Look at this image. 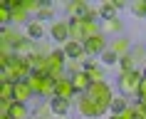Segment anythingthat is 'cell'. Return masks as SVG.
I'll list each match as a JSON object with an SVG mask.
<instances>
[{"label": "cell", "mask_w": 146, "mask_h": 119, "mask_svg": "<svg viewBox=\"0 0 146 119\" xmlns=\"http://www.w3.org/2000/svg\"><path fill=\"white\" fill-rule=\"evenodd\" d=\"M23 8L27 10L30 15H32V13H35V17H37V15H40V10L45 8V5H42L40 0H23Z\"/></svg>", "instance_id": "26"}, {"label": "cell", "mask_w": 146, "mask_h": 119, "mask_svg": "<svg viewBox=\"0 0 146 119\" xmlns=\"http://www.w3.org/2000/svg\"><path fill=\"white\" fill-rule=\"evenodd\" d=\"M0 23H3V27H10V23H13V10H10L8 0L0 3Z\"/></svg>", "instance_id": "22"}, {"label": "cell", "mask_w": 146, "mask_h": 119, "mask_svg": "<svg viewBox=\"0 0 146 119\" xmlns=\"http://www.w3.org/2000/svg\"><path fill=\"white\" fill-rule=\"evenodd\" d=\"M84 72L89 74V79H92V82H104V77H107V70H104L99 62H87Z\"/></svg>", "instance_id": "13"}, {"label": "cell", "mask_w": 146, "mask_h": 119, "mask_svg": "<svg viewBox=\"0 0 146 119\" xmlns=\"http://www.w3.org/2000/svg\"><path fill=\"white\" fill-rule=\"evenodd\" d=\"M116 62H119V57H116L111 50H107V52L102 55V67H107V64H116Z\"/></svg>", "instance_id": "31"}, {"label": "cell", "mask_w": 146, "mask_h": 119, "mask_svg": "<svg viewBox=\"0 0 146 119\" xmlns=\"http://www.w3.org/2000/svg\"><path fill=\"white\" fill-rule=\"evenodd\" d=\"M82 20H84V42L89 37H94V35H99V32H102V23L89 20V17H82Z\"/></svg>", "instance_id": "17"}, {"label": "cell", "mask_w": 146, "mask_h": 119, "mask_svg": "<svg viewBox=\"0 0 146 119\" xmlns=\"http://www.w3.org/2000/svg\"><path fill=\"white\" fill-rule=\"evenodd\" d=\"M144 72H146V70H144Z\"/></svg>", "instance_id": "38"}, {"label": "cell", "mask_w": 146, "mask_h": 119, "mask_svg": "<svg viewBox=\"0 0 146 119\" xmlns=\"http://www.w3.org/2000/svg\"><path fill=\"white\" fill-rule=\"evenodd\" d=\"M45 79H47V74H42V72H35V70H32V74L25 79V82L30 84V89L35 92V97H40V94H42V89H45Z\"/></svg>", "instance_id": "11"}, {"label": "cell", "mask_w": 146, "mask_h": 119, "mask_svg": "<svg viewBox=\"0 0 146 119\" xmlns=\"http://www.w3.org/2000/svg\"><path fill=\"white\" fill-rule=\"evenodd\" d=\"M84 8H87V3H82V0H72V3H67L69 17H79L82 13H84Z\"/></svg>", "instance_id": "23"}, {"label": "cell", "mask_w": 146, "mask_h": 119, "mask_svg": "<svg viewBox=\"0 0 146 119\" xmlns=\"http://www.w3.org/2000/svg\"><path fill=\"white\" fill-rule=\"evenodd\" d=\"M119 67H121V72H134L136 70V62H134L131 55H126V57H119Z\"/></svg>", "instance_id": "27"}, {"label": "cell", "mask_w": 146, "mask_h": 119, "mask_svg": "<svg viewBox=\"0 0 146 119\" xmlns=\"http://www.w3.org/2000/svg\"><path fill=\"white\" fill-rule=\"evenodd\" d=\"M84 50H87V55L89 57H102L104 52L109 50V42H107V35H94V37H89L84 42Z\"/></svg>", "instance_id": "5"}, {"label": "cell", "mask_w": 146, "mask_h": 119, "mask_svg": "<svg viewBox=\"0 0 146 119\" xmlns=\"http://www.w3.org/2000/svg\"><path fill=\"white\" fill-rule=\"evenodd\" d=\"M5 99H15V82H3L0 87V102Z\"/></svg>", "instance_id": "24"}, {"label": "cell", "mask_w": 146, "mask_h": 119, "mask_svg": "<svg viewBox=\"0 0 146 119\" xmlns=\"http://www.w3.org/2000/svg\"><path fill=\"white\" fill-rule=\"evenodd\" d=\"M72 84H74V92L77 94H87V89L92 87V79H89V74L87 72H77V74H72Z\"/></svg>", "instance_id": "10"}, {"label": "cell", "mask_w": 146, "mask_h": 119, "mask_svg": "<svg viewBox=\"0 0 146 119\" xmlns=\"http://www.w3.org/2000/svg\"><path fill=\"white\" fill-rule=\"evenodd\" d=\"M62 50H64L67 60H82V57L87 55V50H84V42H77V40H67V42L62 45Z\"/></svg>", "instance_id": "8"}, {"label": "cell", "mask_w": 146, "mask_h": 119, "mask_svg": "<svg viewBox=\"0 0 146 119\" xmlns=\"http://www.w3.org/2000/svg\"><path fill=\"white\" fill-rule=\"evenodd\" d=\"M50 17H54V10L50 8V5H45V8L40 10V15H37V20L42 23V20H50Z\"/></svg>", "instance_id": "32"}, {"label": "cell", "mask_w": 146, "mask_h": 119, "mask_svg": "<svg viewBox=\"0 0 146 119\" xmlns=\"http://www.w3.org/2000/svg\"><path fill=\"white\" fill-rule=\"evenodd\" d=\"M20 40H23V35H20L15 27H3V35H0V45H13V47H15Z\"/></svg>", "instance_id": "14"}, {"label": "cell", "mask_w": 146, "mask_h": 119, "mask_svg": "<svg viewBox=\"0 0 146 119\" xmlns=\"http://www.w3.org/2000/svg\"><path fill=\"white\" fill-rule=\"evenodd\" d=\"M74 104H77V112H79L84 119H102V117L109 112V109H104L99 102H94L89 94H77Z\"/></svg>", "instance_id": "3"}, {"label": "cell", "mask_w": 146, "mask_h": 119, "mask_svg": "<svg viewBox=\"0 0 146 119\" xmlns=\"http://www.w3.org/2000/svg\"><path fill=\"white\" fill-rule=\"evenodd\" d=\"M30 74H32V64L27 62L25 57H15L8 67H3L0 79H3V82H25Z\"/></svg>", "instance_id": "2"}, {"label": "cell", "mask_w": 146, "mask_h": 119, "mask_svg": "<svg viewBox=\"0 0 146 119\" xmlns=\"http://www.w3.org/2000/svg\"><path fill=\"white\" fill-rule=\"evenodd\" d=\"M139 99H146V72H144V82H141V89H139ZM136 102V99H134Z\"/></svg>", "instance_id": "35"}, {"label": "cell", "mask_w": 146, "mask_h": 119, "mask_svg": "<svg viewBox=\"0 0 146 119\" xmlns=\"http://www.w3.org/2000/svg\"><path fill=\"white\" fill-rule=\"evenodd\" d=\"M50 107H52V112H54V117H67V112H69V102L67 99H57V97H54V99H50Z\"/></svg>", "instance_id": "16"}, {"label": "cell", "mask_w": 146, "mask_h": 119, "mask_svg": "<svg viewBox=\"0 0 146 119\" xmlns=\"http://www.w3.org/2000/svg\"><path fill=\"white\" fill-rule=\"evenodd\" d=\"M131 57H134V62H146V47L134 45V47H131Z\"/></svg>", "instance_id": "30"}, {"label": "cell", "mask_w": 146, "mask_h": 119, "mask_svg": "<svg viewBox=\"0 0 146 119\" xmlns=\"http://www.w3.org/2000/svg\"><path fill=\"white\" fill-rule=\"evenodd\" d=\"M119 32H121V20H119V17L102 23V35H116V37H119Z\"/></svg>", "instance_id": "19"}, {"label": "cell", "mask_w": 146, "mask_h": 119, "mask_svg": "<svg viewBox=\"0 0 146 119\" xmlns=\"http://www.w3.org/2000/svg\"><path fill=\"white\" fill-rule=\"evenodd\" d=\"M52 37H54V42H67L69 40V23H54Z\"/></svg>", "instance_id": "15"}, {"label": "cell", "mask_w": 146, "mask_h": 119, "mask_svg": "<svg viewBox=\"0 0 146 119\" xmlns=\"http://www.w3.org/2000/svg\"><path fill=\"white\" fill-rule=\"evenodd\" d=\"M45 35V27H42V23H40L37 17H32L30 23H27V37H32V40H40Z\"/></svg>", "instance_id": "18"}, {"label": "cell", "mask_w": 146, "mask_h": 119, "mask_svg": "<svg viewBox=\"0 0 146 119\" xmlns=\"http://www.w3.org/2000/svg\"><path fill=\"white\" fill-rule=\"evenodd\" d=\"M32 97H35V92L30 89V84L27 82H15V102H32Z\"/></svg>", "instance_id": "12"}, {"label": "cell", "mask_w": 146, "mask_h": 119, "mask_svg": "<svg viewBox=\"0 0 146 119\" xmlns=\"http://www.w3.org/2000/svg\"><path fill=\"white\" fill-rule=\"evenodd\" d=\"M109 50L116 57H126V55H131V42H129V37L119 35V37H114V42H109Z\"/></svg>", "instance_id": "9"}, {"label": "cell", "mask_w": 146, "mask_h": 119, "mask_svg": "<svg viewBox=\"0 0 146 119\" xmlns=\"http://www.w3.org/2000/svg\"><path fill=\"white\" fill-rule=\"evenodd\" d=\"M87 94L92 97L94 102H99L104 109H111V102H114V92L107 82H92V87L87 89Z\"/></svg>", "instance_id": "4"}, {"label": "cell", "mask_w": 146, "mask_h": 119, "mask_svg": "<svg viewBox=\"0 0 146 119\" xmlns=\"http://www.w3.org/2000/svg\"><path fill=\"white\" fill-rule=\"evenodd\" d=\"M8 5H10V10H13V23L27 27V23H30L32 17H30V13L23 8V0H8Z\"/></svg>", "instance_id": "7"}, {"label": "cell", "mask_w": 146, "mask_h": 119, "mask_svg": "<svg viewBox=\"0 0 146 119\" xmlns=\"http://www.w3.org/2000/svg\"><path fill=\"white\" fill-rule=\"evenodd\" d=\"M35 119H54V112H52V107H50V102H47V104H42V107L37 109Z\"/></svg>", "instance_id": "28"}, {"label": "cell", "mask_w": 146, "mask_h": 119, "mask_svg": "<svg viewBox=\"0 0 146 119\" xmlns=\"http://www.w3.org/2000/svg\"><path fill=\"white\" fill-rule=\"evenodd\" d=\"M54 97H57V99H67V102H72V99L77 97L74 84H72V79H69V77L57 79V84H54Z\"/></svg>", "instance_id": "6"}, {"label": "cell", "mask_w": 146, "mask_h": 119, "mask_svg": "<svg viewBox=\"0 0 146 119\" xmlns=\"http://www.w3.org/2000/svg\"><path fill=\"white\" fill-rule=\"evenodd\" d=\"M10 117H13V119H30V109H27V104L15 102V104H13V109H10Z\"/></svg>", "instance_id": "20"}, {"label": "cell", "mask_w": 146, "mask_h": 119, "mask_svg": "<svg viewBox=\"0 0 146 119\" xmlns=\"http://www.w3.org/2000/svg\"><path fill=\"white\" fill-rule=\"evenodd\" d=\"M134 119H146L144 107H141V104H136V102H134Z\"/></svg>", "instance_id": "34"}, {"label": "cell", "mask_w": 146, "mask_h": 119, "mask_svg": "<svg viewBox=\"0 0 146 119\" xmlns=\"http://www.w3.org/2000/svg\"><path fill=\"white\" fill-rule=\"evenodd\" d=\"M141 82H144V72L134 70V72H121L119 74V92L126 99H139V89H141Z\"/></svg>", "instance_id": "1"}, {"label": "cell", "mask_w": 146, "mask_h": 119, "mask_svg": "<svg viewBox=\"0 0 146 119\" xmlns=\"http://www.w3.org/2000/svg\"><path fill=\"white\" fill-rule=\"evenodd\" d=\"M129 99L126 97H114V102H111V109H109V114H119V112H124L126 107H129Z\"/></svg>", "instance_id": "25"}, {"label": "cell", "mask_w": 146, "mask_h": 119, "mask_svg": "<svg viewBox=\"0 0 146 119\" xmlns=\"http://www.w3.org/2000/svg\"><path fill=\"white\" fill-rule=\"evenodd\" d=\"M131 13H134L136 17H146V0H134Z\"/></svg>", "instance_id": "29"}, {"label": "cell", "mask_w": 146, "mask_h": 119, "mask_svg": "<svg viewBox=\"0 0 146 119\" xmlns=\"http://www.w3.org/2000/svg\"><path fill=\"white\" fill-rule=\"evenodd\" d=\"M0 119H13V117H10V114H3V117H0Z\"/></svg>", "instance_id": "37"}, {"label": "cell", "mask_w": 146, "mask_h": 119, "mask_svg": "<svg viewBox=\"0 0 146 119\" xmlns=\"http://www.w3.org/2000/svg\"><path fill=\"white\" fill-rule=\"evenodd\" d=\"M13 104H15V99H5V102H0V114H10Z\"/></svg>", "instance_id": "33"}, {"label": "cell", "mask_w": 146, "mask_h": 119, "mask_svg": "<svg viewBox=\"0 0 146 119\" xmlns=\"http://www.w3.org/2000/svg\"><path fill=\"white\" fill-rule=\"evenodd\" d=\"M116 5L114 3H104V5H102V10H99V17L102 20H104V23H107V20H116Z\"/></svg>", "instance_id": "21"}, {"label": "cell", "mask_w": 146, "mask_h": 119, "mask_svg": "<svg viewBox=\"0 0 146 119\" xmlns=\"http://www.w3.org/2000/svg\"><path fill=\"white\" fill-rule=\"evenodd\" d=\"M136 104H141V107H144V112H146V99H136Z\"/></svg>", "instance_id": "36"}]
</instances>
